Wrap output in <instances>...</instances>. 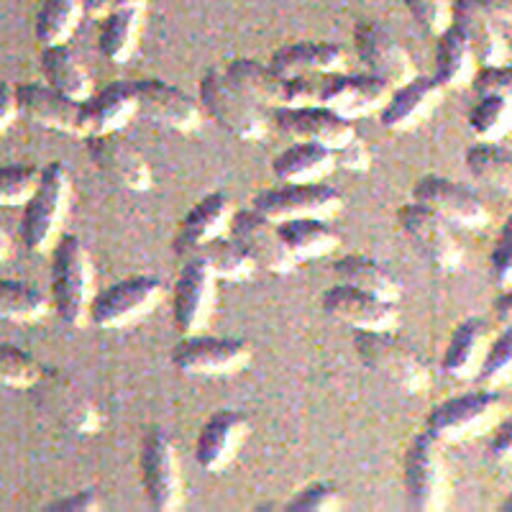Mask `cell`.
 Listing matches in <instances>:
<instances>
[{"label": "cell", "instance_id": "cell-1", "mask_svg": "<svg viewBox=\"0 0 512 512\" xmlns=\"http://www.w3.org/2000/svg\"><path fill=\"white\" fill-rule=\"evenodd\" d=\"M95 297V267L88 246L77 236H59L52 249V300L54 310L70 328L88 323Z\"/></svg>", "mask_w": 512, "mask_h": 512}, {"label": "cell", "instance_id": "cell-2", "mask_svg": "<svg viewBox=\"0 0 512 512\" xmlns=\"http://www.w3.org/2000/svg\"><path fill=\"white\" fill-rule=\"evenodd\" d=\"M72 180L70 169L62 162H52L41 169L39 185L26 200L21 239L31 254H47L62 236V223L70 210Z\"/></svg>", "mask_w": 512, "mask_h": 512}, {"label": "cell", "instance_id": "cell-3", "mask_svg": "<svg viewBox=\"0 0 512 512\" xmlns=\"http://www.w3.org/2000/svg\"><path fill=\"white\" fill-rule=\"evenodd\" d=\"M354 349L364 367L405 395H423L431 387L428 364L395 331H354Z\"/></svg>", "mask_w": 512, "mask_h": 512}, {"label": "cell", "instance_id": "cell-4", "mask_svg": "<svg viewBox=\"0 0 512 512\" xmlns=\"http://www.w3.org/2000/svg\"><path fill=\"white\" fill-rule=\"evenodd\" d=\"M198 98L203 113H208L218 126H223L233 139L264 141L272 128L269 111L256 105L249 95L241 93L226 77V72L208 70L198 85Z\"/></svg>", "mask_w": 512, "mask_h": 512}, {"label": "cell", "instance_id": "cell-5", "mask_svg": "<svg viewBox=\"0 0 512 512\" xmlns=\"http://www.w3.org/2000/svg\"><path fill=\"white\" fill-rule=\"evenodd\" d=\"M505 418V405L495 390H479L456 395L441 402L428 415L425 431L446 443H466L492 433Z\"/></svg>", "mask_w": 512, "mask_h": 512}, {"label": "cell", "instance_id": "cell-6", "mask_svg": "<svg viewBox=\"0 0 512 512\" xmlns=\"http://www.w3.org/2000/svg\"><path fill=\"white\" fill-rule=\"evenodd\" d=\"M223 72L241 93L249 95L256 105H262L264 111L315 105V82H310L308 77L282 75L272 64L259 59H233Z\"/></svg>", "mask_w": 512, "mask_h": 512}, {"label": "cell", "instance_id": "cell-7", "mask_svg": "<svg viewBox=\"0 0 512 512\" xmlns=\"http://www.w3.org/2000/svg\"><path fill=\"white\" fill-rule=\"evenodd\" d=\"M405 489L410 507L418 512H441L451 500L443 443L431 433H418L405 454Z\"/></svg>", "mask_w": 512, "mask_h": 512}, {"label": "cell", "instance_id": "cell-8", "mask_svg": "<svg viewBox=\"0 0 512 512\" xmlns=\"http://www.w3.org/2000/svg\"><path fill=\"white\" fill-rule=\"evenodd\" d=\"M164 285L152 274H136L95 292L88 320L103 331H116L139 323L162 305Z\"/></svg>", "mask_w": 512, "mask_h": 512}, {"label": "cell", "instance_id": "cell-9", "mask_svg": "<svg viewBox=\"0 0 512 512\" xmlns=\"http://www.w3.org/2000/svg\"><path fill=\"white\" fill-rule=\"evenodd\" d=\"M251 208L274 223L297 221V218L331 221L344 210V198L341 192L323 182H303V185L282 182L280 187L256 192Z\"/></svg>", "mask_w": 512, "mask_h": 512}, {"label": "cell", "instance_id": "cell-10", "mask_svg": "<svg viewBox=\"0 0 512 512\" xmlns=\"http://www.w3.org/2000/svg\"><path fill=\"white\" fill-rule=\"evenodd\" d=\"M141 484L149 507L157 512H175L185 502L182 466L172 438L162 431H149L141 443Z\"/></svg>", "mask_w": 512, "mask_h": 512}, {"label": "cell", "instance_id": "cell-11", "mask_svg": "<svg viewBox=\"0 0 512 512\" xmlns=\"http://www.w3.org/2000/svg\"><path fill=\"white\" fill-rule=\"evenodd\" d=\"M390 93V85L372 72H359V75L336 72V75H323L320 82H315V105H323L338 116L356 121L382 111Z\"/></svg>", "mask_w": 512, "mask_h": 512}, {"label": "cell", "instance_id": "cell-12", "mask_svg": "<svg viewBox=\"0 0 512 512\" xmlns=\"http://www.w3.org/2000/svg\"><path fill=\"white\" fill-rule=\"evenodd\" d=\"M397 223L436 272L451 274L464 264V246L451 233L446 218L433 213L431 208L413 200L397 210Z\"/></svg>", "mask_w": 512, "mask_h": 512}, {"label": "cell", "instance_id": "cell-13", "mask_svg": "<svg viewBox=\"0 0 512 512\" xmlns=\"http://www.w3.org/2000/svg\"><path fill=\"white\" fill-rule=\"evenodd\" d=\"M216 274L200 256H190L172 290V315L182 338L198 336L208 328L216 310Z\"/></svg>", "mask_w": 512, "mask_h": 512}, {"label": "cell", "instance_id": "cell-14", "mask_svg": "<svg viewBox=\"0 0 512 512\" xmlns=\"http://www.w3.org/2000/svg\"><path fill=\"white\" fill-rule=\"evenodd\" d=\"M251 346L241 338L218 336H185L182 344L172 351V364L185 374L198 377H228L251 364Z\"/></svg>", "mask_w": 512, "mask_h": 512}, {"label": "cell", "instance_id": "cell-15", "mask_svg": "<svg viewBox=\"0 0 512 512\" xmlns=\"http://www.w3.org/2000/svg\"><path fill=\"white\" fill-rule=\"evenodd\" d=\"M90 162L111 185L128 192H149L154 187L152 164L146 162L141 149L118 134L90 136L85 139Z\"/></svg>", "mask_w": 512, "mask_h": 512}, {"label": "cell", "instance_id": "cell-16", "mask_svg": "<svg viewBox=\"0 0 512 512\" xmlns=\"http://www.w3.org/2000/svg\"><path fill=\"white\" fill-rule=\"evenodd\" d=\"M415 203L431 208L448 223H456L469 231H482L489 226L492 216L482 198H477L469 187L461 182L448 180L441 175H425L423 180L415 182L413 187Z\"/></svg>", "mask_w": 512, "mask_h": 512}, {"label": "cell", "instance_id": "cell-17", "mask_svg": "<svg viewBox=\"0 0 512 512\" xmlns=\"http://www.w3.org/2000/svg\"><path fill=\"white\" fill-rule=\"evenodd\" d=\"M354 47L361 62L367 64V70L387 82L392 90L418 75V67L408 49L374 21H359L354 26Z\"/></svg>", "mask_w": 512, "mask_h": 512}, {"label": "cell", "instance_id": "cell-18", "mask_svg": "<svg viewBox=\"0 0 512 512\" xmlns=\"http://www.w3.org/2000/svg\"><path fill=\"white\" fill-rule=\"evenodd\" d=\"M228 233L249 251L256 267L280 274V277L292 274L297 269V259L290 254L285 241H282L280 226L264 218L262 213H256L254 208L233 210Z\"/></svg>", "mask_w": 512, "mask_h": 512}, {"label": "cell", "instance_id": "cell-19", "mask_svg": "<svg viewBox=\"0 0 512 512\" xmlns=\"http://www.w3.org/2000/svg\"><path fill=\"white\" fill-rule=\"evenodd\" d=\"M139 103V113L152 121L164 123L172 131L192 134L203 126V105L187 95L185 90L175 88L164 80H136L131 82Z\"/></svg>", "mask_w": 512, "mask_h": 512}, {"label": "cell", "instance_id": "cell-20", "mask_svg": "<svg viewBox=\"0 0 512 512\" xmlns=\"http://www.w3.org/2000/svg\"><path fill=\"white\" fill-rule=\"evenodd\" d=\"M443 93L446 88L436 77L415 75L413 80L392 90L379 111V121L392 134H408L413 128L423 126L441 108Z\"/></svg>", "mask_w": 512, "mask_h": 512}, {"label": "cell", "instance_id": "cell-21", "mask_svg": "<svg viewBox=\"0 0 512 512\" xmlns=\"http://www.w3.org/2000/svg\"><path fill=\"white\" fill-rule=\"evenodd\" d=\"M323 310L354 331H397V326H400L397 303H387L382 297L361 292L356 287L344 285V282L326 290Z\"/></svg>", "mask_w": 512, "mask_h": 512}, {"label": "cell", "instance_id": "cell-22", "mask_svg": "<svg viewBox=\"0 0 512 512\" xmlns=\"http://www.w3.org/2000/svg\"><path fill=\"white\" fill-rule=\"evenodd\" d=\"M18 113L29 121L39 123L44 128H52L59 134L85 139V126H82V103L57 93L49 85L41 82H21L16 85Z\"/></svg>", "mask_w": 512, "mask_h": 512}, {"label": "cell", "instance_id": "cell-23", "mask_svg": "<svg viewBox=\"0 0 512 512\" xmlns=\"http://www.w3.org/2000/svg\"><path fill=\"white\" fill-rule=\"evenodd\" d=\"M272 126L295 141H318L328 149L344 146L351 136H356L354 121L328 111L323 105H303V108H277L269 111Z\"/></svg>", "mask_w": 512, "mask_h": 512}, {"label": "cell", "instance_id": "cell-24", "mask_svg": "<svg viewBox=\"0 0 512 512\" xmlns=\"http://www.w3.org/2000/svg\"><path fill=\"white\" fill-rule=\"evenodd\" d=\"M249 438V420L236 410H218L200 428L195 441V461L200 469L218 474L233 464Z\"/></svg>", "mask_w": 512, "mask_h": 512}, {"label": "cell", "instance_id": "cell-25", "mask_svg": "<svg viewBox=\"0 0 512 512\" xmlns=\"http://www.w3.org/2000/svg\"><path fill=\"white\" fill-rule=\"evenodd\" d=\"M36 390H39V402L59 423L72 433H80V436H90V433H98L100 423V410L90 397H85L80 392L77 384H72L70 379L59 377V374L47 372L41 374V379L36 382Z\"/></svg>", "mask_w": 512, "mask_h": 512}, {"label": "cell", "instance_id": "cell-26", "mask_svg": "<svg viewBox=\"0 0 512 512\" xmlns=\"http://www.w3.org/2000/svg\"><path fill=\"white\" fill-rule=\"evenodd\" d=\"M451 26L464 34L482 67H500L510 59V44L497 29L495 16L484 11L479 0H451Z\"/></svg>", "mask_w": 512, "mask_h": 512}, {"label": "cell", "instance_id": "cell-27", "mask_svg": "<svg viewBox=\"0 0 512 512\" xmlns=\"http://www.w3.org/2000/svg\"><path fill=\"white\" fill-rule=\"evenodd\" d=\"M231 218L233 203L226 192H208L205 198H200L198 203L187 210V216L182 218L180 228H177L172 249L182 259H190L208 241L226 236L228 228H231Z\"/></svg>", "mask_w": 512, "mask_h": 512}, {"label": "cell", "instance_id": "cell-28", "mask_svg": "<svg viewBox=\"0 0 512 512\" xmlns=\"http://www.w3.org/2000/svg\"><path fill=\"white\" fill-rule=\"evenodd\" d=\"M139 113L136 93L126 82H111L108 88L98 90L82 103V126L85 139L90 136L118 134Z\"/></svg>", "mask_w": 512, "mask_h": 512}, {"label": "cell", "instance_id": "cell-29", "mask_svg": "<svg viewBox=\"0 0 512 512\" xmlns=\"http://www.w3.org/2000/svg\"><path fill=\"white\" fill-rule=\"evenodd\" d=\"M274 70L290 77H308V75H336L346 72L349 57L333 41H295L280 47L269 59Z\"/></svg>", "mask_w": 512, "mask_h": 512}, {"label": "cell", "instance_id": "cell-30", "mask_svg": "<svg viewBox=\"0 0 512 512\" xmlns=\"http://www.w3.org/2000/svg\"><path fill=\"white\" fill-rule=\"evenodd\" d=\"M336 169L333 149L318 141H295L285 152L277 154L272 162L274 177L287 185H303V182H323Z\"/></svg>", "mask_w": 512, "mask_h": 512}, {"label": "cell", "instance_id": "cell-31", "mask_svg": "<svg viewBox=\"0 0 512 512\" xmlns=\"http://www.w3.org/2000/svg\"><path fill=\"white\" fill-rule=\"evenodd\" d=\"M41 70H44L49 88L77 100V103H85L95 93L93 77L67 44L41 47Z\"/></svg>", "mask_w": 512, "mask_h": 512}, {"label": "cell", "instance_id": "cell-32", "mask_svg": "<svg viewBox=\"0 0 512 512\" xmlns=\"http://www.w3.org/2000/svg\"><path fill=\"white\" fill-rule=\"evenodd\" d=\"M489 349V328L484 320L469 318L454 331L443 351V372L454 379L479 377Z\"/></svg>", "mask_w": 512, "mask_h": 512}, {"label": "cell", "instance_id": "cell-33", "mask_svg": "<svg viewBox=\"0 0 512 512\" xmlns=\"http://www.w3.org/2000/svg\"><path fill=\"white\" fill-rule=\"evenodd\" d=\"M146 6H126L100 21L98 49L111 64H126L139 49Z\"/></svg>", "mask_w": 512, "mask_h": 512}, {"label": "cell", "instance_id": "cell-34", "mask_svg": "<svg viewBox=\"0 0 512 512\" xmlns=\"http://www.w3.org/2000/svg\"><path fill=\"white\" fill-rule=\"evenodd\" d=\"M436 39V75L433 77L446 90H461L472 85L479 72V62L464 34L456 26H448Z\"/></svg>", "mask_w": 512, "mask_h": 512}, {"label": "cell", "instance_id": "cell-35", "mask_svg": "<svg viewBox=\"0 0 512 512\" xmlns=\"http://www.w3.org/2000/svg\"><path fill=\"white\" fill-rule=\"evenodd\" d=\"M333 272L344 285L356 287L361 292H369L374 297H382L387 303H397L402 295V285L395 280L390 269L361 254H346L333 262Z\"/></svg>", "mask_w": 512, "mask_h": 512}, {"label": "cell", "instance_id": "cell-36", "mask_svg": "<svg viewBox=\"0 0 512 512\" xmlns=\"http://www.w3.org/2000/svg\"><path fill=\"white\" fill-rule=\"evenodd\" d=\"M280 236L297 264L313 262L320 256H328L338 249V233L320 218H297V221L277 223Z\"/></svg>", "mask_w": 512, "mask_h": 512}, {"label": "cell", "instance_id": "cell-37", "mask_svg": "<svg viewBox=\"0 0 512 512\" xmlns=\"http://www.w3.org/2000/svg\"><path fill=\"white\" fill-rule=\"evenodd\" d=\"M210 272L216 274V280L226 282H249L256 272V262L251 259L249 251L233 239V236H218V239L208 241L203 249L195 251Z\"/></svg>", "mask_w": 512, "mask_h": 512}, {"label": "cell", "instance_id": "cell-38", "mask_svg": "<svg viewBox=\"0 0 512 512\" xmlns=\"http://www.w3.org/2000/svg\"><path fill=\"white\" fill-rule=\"evenodd\" d=\"M466 169H469L477 180H482L484 185L495 187L497 192H502L505 198L512 200V154L510 152L500 149L497 144L479 141V144L469 146V152H466Z\"/></svg>", "mask_w": 512, "mask_h": 512}, {"label": "cell", "instance_id": "cell-39", "mask_svg": "<svg viewBox=\"0 0 512 512\" xmlns=\"http://www.w3.org/2000/svg\"><path fill=\"white\" fill-rule=\"evenodd\" d=\"M49 297L34 285L18 280H0V318L8 323H39L47 318Z\"/></svg>", "mask_w": 512, "mask_h": 512}, {"label": "cell", "instance_id": "cell-40", "mask_svg": "<svg viewBox=\"0 0 512 512\" xmlns=\"http://www.w3.org/2000/svg\"><path fill=\"white\" fill-rule=\"evenodd\" d=\"M82 21V0H44L36 16V39L41 47L67 44Z\"/></svg>", "mask_w": 512, "mask_h": 512}, {"label": "cell", "instance_id": "cell-41", "mask_svg": "<svg viewBox=\"0 0 512 512\" xmlns=\"http://www.w3.org/2000/svg\"><path fill=\"white\" fill-rule=\"evenodd\" d=\"M469 128L479 141L500 144L512 134V103L500 95H479L469 111Z\"/></svg>", "mask_w": 512, "mask_h": 512}, {"label": "cell", "instance_id": "cell-42", "mask_svg": "<svg viewBox=\"0 0 512 512\" xmlns=\"http://www.w3.org/2000/svg\"><path fill=\"white\" fill-rule=\"evenodd\" d=\"M41 374L44 367L34 359V354L0 341V384L13 390H34Z\"/></svg>", "mask_w": 512, "mask_h": 512}, {"label": "cell", "instance_id": "cell-43", "mask_svg": "<svg viewBox=\"0 0 512 512\" xmlns=\"http://www.w3.org/2000/svg\"><path fill=\"white\" fill-rule=\"evenodd\" d=\"M479 382L489 387V390L512 384V323L510 328L502 331V336L497 338L495 344H489L482 369H479Z\"/></svg>", "mask_w": 512, "mask_h": 512}, {"label": "cell", "instance_id": "cell-44", "mask_svg": "<svg viewBox=\"0 0 512 512\" xmlns=\"http://www.w3.org/2000/svg\"><path fill=\"white\" fill-rule=\"evenodd\" d=\"M41 169L31 164H0V205H26L39 185Z\"/></svg>", "mask_w": 512, "mask_h": 512}, {"label": "cell", "instance_id": "cell-45", "mask_svg": "<svg viewBox=\"0 0 512 512\" xmlns=\"http://www.w3.org/2000/svg\"><path fill=\"white\" fill-rule=\"evenodd\" d=\"M287 512H336L341 510V492L328 482H315L305 487L285 505Z\"/></svg>", "mask_w": 512, "mask_h": 512}, {"label": "cell", "instance_id": "cell-46", "mask_svg": "<svg viewBox=\"0 0 512 512\" xmlns=\"http://www.w3.org/2000/svg\"><path fill=\"white\" fill-rule=\"evenodd\" d=\"M420 29L431 36H441L451 26V0H402Z\"/></svg>", "mask_w": 512, "mask_h": 512}, {"label": "cell", "instance_id": "cell-47", "mask_svg": "<svg viewBox=\"0 0 512 512\" xmlns=\"http://www.w3.org/2000/svg\"><path fill=\"white\" fill-rule=\"evenodd\" d=\"M472 85L479 95H500L512 103V64L482 67Z\"/></svg>", "mask_w": 512, "mask_h": 512}, {"label": "cell", "instance_id": "cell-48", "mask_svg": "<svg viewBox=\"0 0 512 512\" xmlns=\"http://www.w3.org/2000/svg\"><path fill=\"white\" fill-rule=\"evenodd\" d=\"M333 157H336V169H346V172H356V175H364L372 167V152L359 134L351 136L344 146L333 149Z\"/></svg>", "mask_w": 512, "mask_h": 512}, {"label": "cell", "instance_id": "cell-49", "mask_svg": "<svg viewBox=\"0 0 512 512\" xmlns=\"http://www.w3.org/2000/svg\"><path fill=\"white\" fill-rule=\"evenodd\" d=\"M492 274L500 287H512V216L502 226L500 239L492 251Z\"/></svg>", "mask_w": 512, "mask_h": 512}, {"label": "cell", "instance_id": "cell-50", "mask_svg": "<svg viewBox=\"0 0 512 512\" xmlns=\"http://www.w3.org/2000/svg\"><path fill=\"white\" fill-rule=\"evenodd\" d=\"M49 512H95L100 510V495L95 489H80L75 495L47 505Z\"/></svg>", "mask_w": 512, "mask_h": 512}, {"label": "cell", "instance_id": "cell-51", "mask_svg": "<svg viewBox=\"0 0 512 512\" xmlns=\"http://www.w3.org/2000/svg\"><path fill=\"white\" fill-rule=\"evenodd\" d=\"M489 451L502 464H512V415L510 418H502L500 425L492 431Z\"/></svg>", "mask_w": 512, "mask_h": 512}, {"label": "cell", "instance_id": "cell-52", "mask_svg": "<svg viewBox=\"0 0 512 512\" xmlns=\"http://www.w3.org/2000/svg\"><path fill=\"white\" fill-rule=\"evenodd\" d=\"M126 6H146V0H82V16L103 21L105 16Z\"/></svg>", "mask_w": 512, "mask_h": 512}, {"label": "cell", "instance_id": "cell-53", "mask_svg": "<svg viewBox=\"0 0 512 512\" xmlns=\"http://www.w3.org/2000/svg\"><path fill=\"white\" fill-rule=\"evenodd\" d=\"M18 103H16V88L8 82H0V134L16 121Z\"/></svg>", "mask_w": 512, "mask_h": 512}, {"label": "cell", "instance_id": "cell-54", "mask_svg": "<svg viewBox=\"0 0 512 512\" xmlns=\"http://www.w3.org/2000/svg\"><path fill=\"white\" fill-rule=\"evenodd\" d=\"M479 3H482L484 11H489L500 21L512 24V0H479Z\"/></svg>", "mask_w": 512, "mask_h": 512}, {"label": "cell", "instance_id": "cell-55", "mask_svg": "<svg viewBox=\"0 0 512 512\" xmlns=\"http://www.w3.org/2000/svg\"><path fill=\"white\" fill-rule=\"evenodd\" d=\"M495 310L502 320L512 323V287H507V290L502 292L500 300H497V305H495Z\"/></svg>", "mask_w": 512, "mask_h": 512}, {"label": "cell", "instance_id": "cell-56", "mask_svg": "<svg viewBox=\"0 0 512 512\" xmlns=\"http://www.w3.org/2000/svg\"><path fill=\"white\" fill-rule=\"evenodd\" d=\"M11 254H13L11 233H8L6 226L0 223V262H6V259H11Z\"/></svg>", "mask_w": 512, "mask_h": 512}, {"label": "cell", "instance_id": "cell-57", "mask_svg": "<svg viewBox=\"0 0 512 512\" xmlns=\"http://www.w3.org/2000/svg\"><path fill=\"white\" fill-rule=\"evenodd\" d=\"M502 510H505V512H512V495L507 497L505 502H502Z\"/></svg>", "mask_w": 512, "mask_h": 512}]
</instances>
